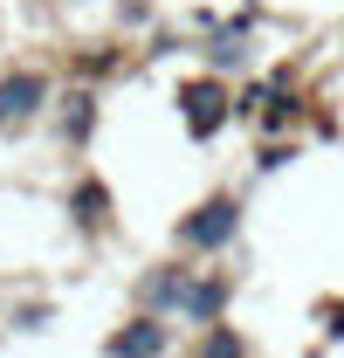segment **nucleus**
<instances>
[{
    "label": "nucleus",
    "mask_w": 344,
    "mask_h": 358,
    "mask_svg": "<svg viewBox=\"0 0 344 358\" xmlns=\"http://www.w3.org/2000/svg\"><path fill=\"white\" fill-rule=\"evenodd\" d=\"M227 296H234L227 275H200V282L186 275V289H179V317H186V324H214V317L227 310Z\"/></svg>",
    "instance_id": "nucleus-4"
},
{
    "label": "nucleus",
    "mask_w": 344,
    "mask_h": 358,
    "mask_svg": "<svg viewBox=\"0 0 344 358\" xmlns=\"http://www.w3.org/2000/svg\"><path fill=\"white\" fill-rule=\"evenodd\" d=\"M241 234V200L234 193H214L207 207H193L186 221H179V248H193V255H214Z\"/></svg>",
    "instance_id": "nucleus-1"
},
{
    "label": "nucleus",
    "mask_w": 344,
    "mask_h": 358,
    "mask_svg": "<svg viewBox=\"0 0 344 358\" xmlns=\"http://www.w3.org/2000/svg\"><path fill=\"white\" fill-rule=\"evenodd\" d=\"M179 110H186V131L193 138H214L227 117H234V96H227V83H214V76H200V83L179 90Z\"/></svg>",
    "instance_id": "nucleus-3"
},
{
    "label": "nucleus",
    "mask_w": 344,
    "mask_h": 358,
    "mask_svg": "<svg viewBox=\"0 0 344 358\" xmlns=\"http://www.w3.org/2000/svg\"><path fill=\"white\" fill-rule=\"evenodd\" d=\"M110 352H166V324L159 317H131L124 331H110Z\"/></svg>",
    "instance_id": "nucleus-5"
},
{
    "label": "nucleus",
    "mask_w": 344,
    "mask_h": 358,
    "mask_svg": "<svg viewBox=\"0 0 344 358\" xmlns=\"http://www.w3.org/2000/svg\"><path fill=\"white\" fill-rule=\"evenodd\" d=\"M200 352L227 358V352H248V338H234V331H207V345H200Z\"/></svg>",
    "instance_id": "nucleus-10"
},
{
    "label": "nucleus",
    "mask_w": 344,
    "mask_h": 358,
    "mask_svg": "<svg viewBox=\"0 0 344 358\" xmlns=\"http://www.w3.org/2000/svg\"><path fill=\"white\" fill-rule=\"evenodd\" d=\"M69 207H76V221H83L89 234H96V227L110 221V193H103L96 179H83V186H76V200H69Z\"/></svg>",
    "instance_id": "nucleus-7"
},
{
    "label": "nucleus",
    "mask_w": 344,
    "mask_h": 358,
    "mask_svg": "<svg viewBox=\"0 0 344 358\" xmlns=\"http://www.w3.org/2000/svg\"><path fill=\"white\" fill-rule=\"evenodd\" d=\"M186 275H193V268H159V275L145 282V303H159V310H179V289H186Z\"/></svg>",
    "instance_id": "nucleus-9"
},
{
    "label": "nucleus",
    "mask_w": 344,
    "mask_h": 358,
    "mask_svg": "<svg viewBox=\"0 0 344 358\" xmlns=\"http://www.w3.org/2000/svg\"><path fill=\"white\" fill-rule=\"evenodd\" d=\"M331 338H344V303H331Z\"/></svg>",
    "instance_id": "nucleus-11"
},
{
    "label": "nucleus",
    "mask_w": 344,
    "mask_h": 358,
    "mask_svg": "<svg viewBox=\"0 0 344 358\" xmlns=\"http://www.w3.org/2000/svg\"><path fill=\"white\" fill-rule=\"evenodd\" d=\"M89 124H96V96H89V90H76V96H69V110H62V138H69V145H83Z\"/></svg>",
    "instance_id": "nucleus-8"
},
{
    "label": "nucleus",
    "mask_w": 344,
    "mask_h": 358,
    "mask_svg": "<svg viewBox=\"0 0 344 358\" xmlns=\"http://www.w3.org/2000/svg\"><path fill=\"white\" fill-rule=\"evenodd\" d=\"M42 103H48V76H42V69H14V76H0V131L35 124Z\"/></svg>",
    "instance_id": "nucleus-2"
},
{
    "label": "nucleus",
    "mask_w": 344,
    "mask_h": 358,
    "mask_svg": "<svg viewBox=\"0 0 344 358\" xmlns=\"http://www.w3.org/2000/svg\"><path fill=\"white\" fill-rule=\"evenodd\" d=\"M207 62H214V69H227V62L241 69V62H248V21L220 28V35H214V48H207Z\"/></svg>",
    "instance_id": "nucleus-6"
}]
</instances>
